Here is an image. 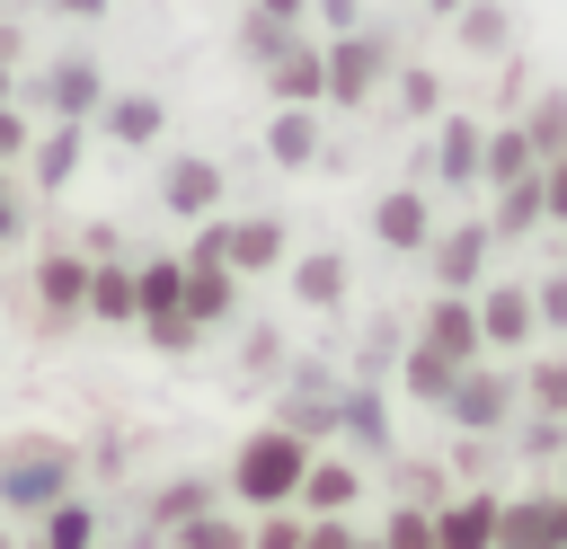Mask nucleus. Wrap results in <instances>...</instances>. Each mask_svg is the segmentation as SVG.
I'll use <instances>...</instances> for the list:
<instances>
[{"label": "nucleus", "instance_id": "nucleus-1", "mask_svg": "<svg viewBox=\"0 0 567 549\" xmlns=\"http://www.w3.org/2000/svg\"><path fill=\"white\" fill-rule=\"evenodd\" d=\"M319 53H328V97H337V106H363V97L390 80V35H381V27H346V35L319 44Z\"/></svg>", "mask_w": 567, "mask_h": 549}, {"label": "nucleus", "instance_id": "nucleus-2", "mask_svg": "<svg viewBox=\"0 0 567 549\" xmlns=\"http://www.w3.org/2000/svg\"><path fill=\"white\" fill-rule=\"evenodd\" d=\"M266 80H275L284 106H319V97H328V53H319L310 35H292V44L266 62Z\"/></svg>", "mask_w": 567, "mask_h": 549}, {"label": "nucleus", "instance_id": "nucleus-3", "mask_svg": "<svg viewBox=\"0 0 567 549\" xmlns=\"http://www.w3.org/2000/svg\"><path fill=\"white\" fill-rule=\"evenodd\" d=\"M292 478H301V443H292V434H257V443L239 452V487H248V496H284Z\"/></svg>", "mask_w": 567, "mask_h": 549}, {"label": "nucleus", "instance_id": "nucleus-4", "mask_svg": "<svg viewBox=\"0 0 567 549\" xmlns=\"http://www.w3.org/2000/svg\"><path fill=\"white\" fill-rule=\"evenodd\" d=\"M35 97H44V106H53L62 124H80V115L97 106V62H89V53H62V62H53L44 80H35Z\"/></svg>", "mask_w": 567, "mask_h": 549}, {"label": "nucleus", "instance_id": "nucleus-5", "mask_svg": "<svg viewBox=\"0 0 567 549\" xmlns=\"http://www.w3.org/2000/svg\"><path fill=\"white\" fill-rule=\"evenodd\" d=\"M266 151H275L284 168H310V159H319V115H310V106H284V115L266 124Z\"/></svg>", "mask_w": 567, "mask_h": 549}, {"label": "nucleus", "instance_id": "nucleus-6", "mask_svg": "<svg viewBox=\"0 0 567 549\" xmlns=\"http://www.w3.org/2000/svg\"><path fill=\"white\" fill-rule=\"evenodd\" d=\"M452 27H461V53H505V35H514L505 0H461V9H452Z\"/></svg>", "mask_w": 567, "mask_h": 549}, {"label": "nucleus", "instance_id": "nucleus-7", "mask_svg": "<svg viewBox=\"0 0 567 549\" xmlns=\"http://www.w3.org/2000/svg\"><path fill=\"white\" fill-rule=\"evenodd\" d=\"M434 159H443V177H452V186H470V177H478V159H487V133H478V115H452Z\"/></svg>", "mask_w": 567, "mask_h": 549}, {"label": "nucleus", "instance_id": "nucleus-8", "mask_svg": "<svg viewBox=\"0 0 567 549\" xmlns=\"http://www.w3.org/2000/svg\"><path fill=\"white\" fill-rule=\"evenodd\" d=\"M53 469H62V452H53V443H18V452H9V496H18V505L53 496Z\"/></svg>", "mask_w": 567, "mask_h": 549}, {"label": "nucleus", "instance_id": "nucleus-9", "mask_svg": "<svg viewBox=\"0 0 567 549\" xmlns=\"http://www.w3.org/2000/svg\"><path fill=\"white\" fill-rule=\"evenodd\" d=\"M523 142H532V159H558V151H567V89H540V97H532Z\"/></svg>", "mask_w": 567, "mask_h": 549}, {"label": "nucleus", "instance_id": "nucleus-10", "mask_svg": "<svg viewBox=\"0 0 567 549\" xmlns=\"http://www.w3.org/2000/svg\"><path fill=\"white\" fill-rule=\"evenodd\" d=\"M540 159H532V142H523V124H505V133H487V159H478V177L487 186H514V177H532Z\"/></svg>", "mask_w": 567, "mask_h": 549}, {"label": "nucleus", "instance_id": "nucleus-11", "mask_svg": "<svg viewBox=\"0 0 567 549\" xmlns=\"http://www.w3.org/2000/svg\"><path fill=\"white\" fill-rule=\"evenodd\" d=\"M159 195H168L177 213H204V204L221 195V177H213L204 159H168V177H159Z\"/></svg>", "mask_w": 567, "mask_h": 549}, {"label": "nucleus", "instance_id": "nucleus-12", "mask_svg": "<svg viewBox=\"0 0 567 549\" xmlns=\"http://www.w3.org/2000/svg\"><path fill=\"white\" fill-rule=\"evenodd\" d=\"M372 221H381V239H390V248H416V239H425V204H416L408 186H399V195H381V213H372Z\"/></svg>", "mask_w": 567, "mask_h": 549}, {"label": "nucleus", "instance_id": "nucleus-13", "mask_svg": "<svg viewBox=\"0 0 567 549\" xmlns=\"http://www.w3.org/2000/svg\"><path fill=\"white\" fill-rule=\"evenodd\" d=\"M284 44H292V18H266V9L239 18V53H248V62H275Z\"/></svg>", "mask_w": 567, "mask_h": 549}, {"label": "nucleus", "instance_id": "nucleus-14", "mask_svg": "<svg viewBox=\"0 0 567 549\" xmlns=\"http://www.w3.org/2000/svg\"><path fill=\"white\" fill-rule=\"evenodd\" d=\"M106 133H115V142H151V133H159V97H115V106H106Z\"/></svg>", "mask_w": 567, "mask_h": 549}, {"label": "nucleus", "instance_id": "nucleus-15", "mask_svg": "<svg viewBox=\"0 0 567 549\" xmlns=\"http://www.w3.org/2000/svg\"><path fill=\"white\" fill-rule=\"evenodd\" d=\"M532 221H540V168L514 177V186L496 195V230H532Z\"/></svg>", "mask_w": 567, "mask_h": 549}, {"label": "nucleus", "instance_id": "nucleus-16", "mask_svg": "<svg viewBox=\"0 0 567 549\" xmlns=\"http://www.w3.org/2000/svg\"><path fill=\"white\" fill-rule=\"evenodd\" d=\"M478 248H487V230H452V239L434 248V266H443V283H470V274H478Z\"/></svg>", "mask_w": 567, "mask_h": 549}, {"label": "nucleus", "instance_id": "nucleus-17", "mask_svg": "<svg viewBox=\"0 0 567 549\" xmlns=\"http://www.w3.org/2000/svg\"><path fill=\"white\" fill-rule=\"evenodd\" d=\"M487 531H496V514H487V505H470V514H443L434 549H487Z\"/></svg>", "mask_w": 567, "mask_h": 549}, {"label": "nucleus", "instance_id": "nucleus-18", "mask_svg": "<svg viewBox=\"0 0 567 549\" xmlns=\"http://www.w3.org/2000/svg\"><path fill=\"white\" fill-rule=\"evenodd\" d=\"M434 345H443V354H470V345H478V319H470L461 301H443V310H434Z\"/></svg>", "mask_w": 567, "mask_h": 549}, {"label": "nucleus", "instance_id": "nucleus-19", "mask_svg": "<svg viewBox=\"0 0 567 549\" xmlns=\"http://www.w3.org/2000/svg\"><path fill=\"white\" fill-rule=\"evenodd\" d=\"M452 407H461L470 425H496V416H505V381H461V398H452Z\"/></svg>", "mask_w": 567, "mask_h": 549}, {"label": "nucleus", "instance_id": "nucleus-20", "mask_svg": "<svg viewBox=\"0 0 567 549\" xmlns=\"http://www.w3.org/2000/svg\"><path fill=\"white\" fill-rule=\"evenodd\" d=\"M523 319H532V301H523V292H496V301H487V319H478V328H487V336H505V345H514V336H523Z\"/></svg>", "mask_w": 567, "mask_h": 549}, {"label": "nucleus", "instance_id": "nucleus-21", "mask_svg": "<svg viewBox=\"0 0 567 549\" xmlns=\"http://www.w3.org/2000/svg\"><path fill=\"white\" fill-rule=\"evenodd\" d=\"M399 106H408V115H434V106H443V80H434V71H399Z\"/></svg>", "mask_w": 567, "mask_h": 549}, {"label": "nucleus", "instance_id": "nucleus-22", "mask_svg": "<svg viewBox=\"0 0 567 549\" xmlns=\"http://www.w3.org/2000/svg\"><path fill=\"white\" fill-rule=\"evenodd\" d=\"M89 301H97L106 319H124V310H133V274H115V266H106V274L89 283Z\"/></svg>", "mask_w": 567, "mask_h": 549}, {"label": "nucleus", "instance_id": "nucleus-23", "mask_svg": "<svg viewBox=\"0 0 567 549\" xmlns=\"http://www.w3.org/2000/svg\"><path fill=\"white\" fill-rule=\"evenodd\" d=\"M337 283H346L337 257H310V266H301V292H310V301H337Z\"/></svg>", "mask_w": 567, "mask_h": 549}, {"label": "nucleus", "instance_id": "nucleus-24", "mask_svg": "<svg viewBox=\"0 0 567 549\" xmlns=\"http://www.w3.org/2000/svg\"><path fill=\"white\" fill-rule=\"evenodd\" d=\"M71 159H80V133H71V124H62V133H53V142H44V177H71Z\"/></svg>", "mask_w": 567, "mask_h": 549}, {"label": "nucleus", "instance_id": "nucleus-25", "mask_svg": "<svg viewBox=\"0 0 567 549\" xmlns=\"http://www.w3.org/2000/svg\"><path fill=\"white\" fill-rule=\"evenodd\" d=\"M346 487H354L346 469H310V496H319V505H346Z\"/></svg>", "mask_w": 567, "mask_h": 549}, {"label": "nucleus", "instance_id": "nucleus-26", "mask_svg": "<svg viewBox=\"0 0 567 549\" xmlns=\"http://www.w3.org/2000/svg\"><path fill=\"white\" fill-rule=\"evenodd\" d=\"M532 390H540L549 407H567V363H540V372H532Z\"/></svg>", "mask_w": 567, "mask_h": 549}, {"label": "nucleus", "instance_id": "nucleus-27", "mask_svg": "<svg viewBox=\"0 0 567 549\" xmlns=\"http://www.w3.org/2000/svg\"><path fill=\"white\" fill-rule=\"evenodd\" d=\"M80 531H89L80 514H53V540H44V549H80Z\"/></svg>", "mask_w": 567, "mask_h": 549}, {"label": "nucleus", "instance_id": "nucleus-28", "mask_svg": "<svg viewBox=\"0 0 567 549\" xmlns=\"http://www.w3.org/2000/svg\"><path fill=\"white\" fill-rule=\"evenodd\" d=\"M186 549H239V540H230L221 522H195V531H186Z\"/></svg>", "mask_w": 567, "mask_h": 549}, {"label": "nucleus", "instance_id": "nucleus-29", "mask_svg": "<svg viewBox=\"0 0 567 549\" xmlns=\"http://www.w3.org/2000/svg\"><path fill=\"white\" fill-rule=\"evenodd\" d=\"M9 151H27V115H9V106H0V159H9Z\"/></svg>", "mask_w": 567, "mask_h": 549}, {"label": "nucleus", "instance_id": "nucleus-30", "mask_svg": "<svg viewBox=\"0 0 567 549\" xmlns=\"http://www.w3.org/2000/svg\"><path fill=\"white\" fill-rule=\"evenodd\" d=\"M44 9H62V18H97L106 0H44Z\"/></svg>", "mask_w": 567, "mask_h": 549}, {"label": "nucleus", "instance_id": "nucleus-31", "mask_svg": "<svg viewBox=\"0 0 567 549\" xmlns=\"http://www.w3.org/2000/svg\"><path fill=\"white\" fill-rule=\"evenodd\" d=\"M248 9H266V18H301V0H248Z\"/></svg>", "mask_w": 567, "mask_h": 549}, {"label": "nucleus", "instance_id": "nucleus-32", "mask_svg": "<svg viewBox=\"0 0 567 549\" xmlns=\"http://www.w3.org/2000/svg\"><path fill=\"white\" fill-rule=\"evenodd\" d=\"M425 9H443V18H452V9H461V0H425Z\"/></svg>", "mask_w": 567, "mask_h": 549}]
</instances>
